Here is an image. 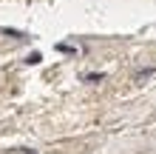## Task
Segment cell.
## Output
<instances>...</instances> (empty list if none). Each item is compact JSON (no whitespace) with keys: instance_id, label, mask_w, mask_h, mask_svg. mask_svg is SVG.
Masks as SVG:
<instances>
[{"instance_id":"cell-4","label":"cell","mask_w":156,"mask_h":154,"mask_svg":"<svg viewBox=\"0 0 156 154\" xmlns=\"http://www.w3.org/2000/svg\"><path fill=\"white\" fill-rule=\"evenodd\" d=\"M26 154H37V151H26Z\"/></svg>"},{"instance_id":"cell-1","label":"cell","mask_w":156,"mask_h":154,"mask_svg":"<svg viewBox=\"0 0 156 154\" xmlns=\"http://www.w3.org/2000/svg\"><path fill=\"white\" fill-rule=\"evenodd\" d=\"M153 71H156L153 66H148V69H142V71H139V74H136V83H139V80H145V77H151V74H153Z\"/></svg>"},{"instance_id":"cell-3","label":"cell","mask_w":156,"mask_h":154,"mask_svg":"<svg viewBox=\"0 0 156 154\" xmlns=\"http://www.w3.org/2000/svg\"><path fill=\"white\" fill-rule=\"evenodd\" d=\"M40 60H43V54L34 51V54H29V60H26V63H31V66H34V63H40Z\"/></svg>"},{"instance_id":"cell-2","label":"cell","mask_w":156,"mask_h":154,"mask_svg":"<svg viewBox=\"0 0 156 154\" xmlns=\"http://www.w3.org/2000/svg\"><path fill=\"white\" fill-rule=\"evenodd\" d=\"M102 77H105L102 71H94V74H85V80H88V83H99Z\"/></svg>"}]
</instances>
